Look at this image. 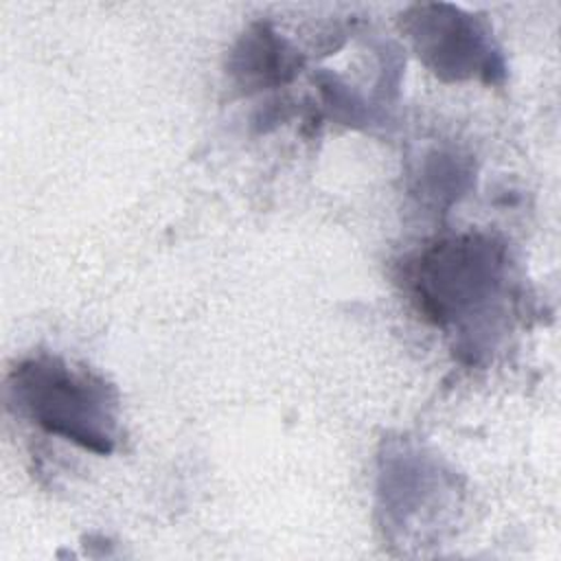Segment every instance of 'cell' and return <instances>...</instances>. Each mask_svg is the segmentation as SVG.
I'll list each match as a JSON object with an SVG mask.
<instances>
[{"label":"cell","instance_id":"6da1fadb","mask_svg":"<svg viewBox=\"0 0 561 561\" xmlns=\"http://www.w3.org/2000/svg\"><path fill=\"white\" fill-rule=\"evenodd\" d=\"M506 245L484 232L436 239L403 263V287L425 320L460 335L456 351L484 353L482 327L497 316L511 265Z\"/></svg>","mask_w":561,"mask_h":561},{"label":"cell","instance_id":"7a4b0ae2","mask_svg":"<svg viewBox=\"0 0 561 561\" xmlns=\"http://www.w3.org/2000/svg\"><path fill=\"white\" fill-rule=\"evenodd\" d=\"M9 405L44 432L99 456L118 443L116 390L88 368L57 355H33L15 364L7 379Z\"/></svg>","mask_w":561,"mask_h":561},{"label":"cell","instance_id":"3957f363","mask_svg":"<svg viewBox=\"0 0 561 561\" xmlns=\"http://www.w3.org/2000/svg\"><path fill=\"white\" fill-rule=\"evenodd\" d=\"M401 28L419 59L443 81L482 79L500 83L506 66L489 24L447 2L414 4L401 13Z\"/></svg>","mask_w":561,"mask_h":561},{"label":"cell","instance_id":"277c9868","mask_svg":"<svg viewBox=\"0 0 561 561\" xmlns=\"http://www.w3.org/2000/svg\"><path fill=\"white\" fill-rule=\"evenodd\" d=\"M302 66V57L267 24H252L230 53L228 70L245 90H265L287 83Z\"/></svg>","mask_w":561,"mask_h":561}]
</instances>
